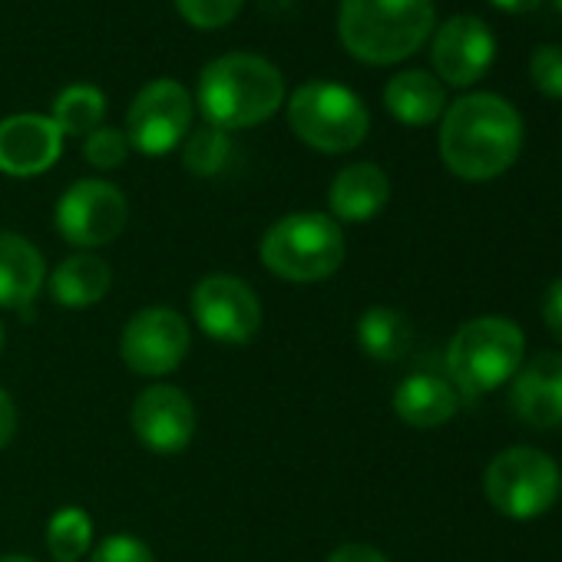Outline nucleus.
<instances>
[{
  "mask_svg": "<svg viewBox=\"0 0 562 562\" xmlns=\"http://www.w3.org/2000/svg\"><path fill=\"white\" fill-rule=\"evenodd\" d=\"M493 57H496L493 31L480 18H473V14L450 18L437 31L434 50H430L434 70L450 87H470V83H476L490 70Z\"/></svg>",
  "mask_w": 562,
  "mask_h": 562,
  "instance_id": "obj_13",
  "label": "nucleus"
},
{
  "mask_svg": "<svg viewBox=\"0 0 562 562\" xmlns=\"http://www.w3.org/2000/svg\"><path fill=\"white\" fill-rule=\"evenodd\" d=\"M90 542H93V519L83 509L67 506V509L50 516L47 549L57 562H80L87 555Z\"/></svg>",
  "mask_w": 562,
  "mask_h": 562,
  "instance_id": "obj_23",
  "label": "nucleus"
},
{
  "mask_svg": "<svg viewBox=\"0 0 562 562\" xmlns=\"http://www.w3.org/2000/svg\"><path fill=\"white\" fill-rule=\"evenodd\" d=\"M261 261L285 281H325L345 261L341 225L322 212H292L278 218L261 238Z\"/></svg>",
  "mask_w": 562,
  "mask_h": 562,
  "instance_id": "obj_5",
  "label": "nucleus"
},
{
  "mask_svg": "<svg viewBox=\"0 0 562 562\" xmlns=\"http://www.w3.org/2000/svg\"><path fill=\"white\" fill-rule=\"evenodd\" d=\"M460 407V394L450 381L437 374H411L394 391V411L404 424L417 430L443 427Z\"/></svg>",
  "mask_w": 562,
  "mask_h": 562,
  "instance_id": "obj_17",
  "label": "nucleus"
},
{
  "mask_svg": "<svg viewBox=\"0 0 562 562\" xmlns=\"http://www.w3.org/2000/svg\"><path fill=\"white\" fill-rule=\"evenodd\" d=\"M228 156H232L228 133L225 130H215V126H205V130H199V133L189 136L186 169L195 172V176H218L228 166Z\"/></svg>",
  "mask_w": 562,
  "mask_h": 562,
  "instance_id": "obj_24",
  "label": "nucleus"
},
{
  "mask_svg": "<svg viewBox=\"0 0 562 562\" xmlns=\"http://www.w3.org/2000/svg\"><path fill=\"white\" fill-rule=\"evenodd\" d=\"M0 562H34V559H31V555H4Z\"/></svg>",
  "mask_w": 562,
  "mask_h": 562,
  "instance_id": "obj_33",
  "label": "nucleus"
},
{
  "mask_svg": "<svg viewBox=\"0 0 562 562\" xmlns=\"http://www.w3.org/2000/svg\"><path fill=\"white\" fill-rule=\"evenodd\" d=\"M285 100L281 74L251 54H228L212 60L199 80V103L215 130H245L265 123Z\"/></svg>",
  "mask_w": 562,
  "mask_h": 562,
  "instance_id": "obj_2",
  "label": "nucleus"
},
{
  "mask_svg": "<svg viewBox=\"0 0 562 562\" xmlns=\"http://www.w3.org/2000/svg\"><path fill=\"white\" fill-rule=\"evenodd\" d=\"M176 4L195 27H225L238 14L241 0H176Z\"/></svg>",
  "mask_w": 562,
  "mask_h": 562,
  "instance_id": "obj_27",
  "label": "nucleus"
},
{
  "mask_svg": "<svg viewBox=\"0 0 562 562\" xmlns=\"http://www.w3.org/2000/svg\"><path fill=\"white\" fill-rule=\"evenodd\" d=\"M542 322L549 335L562 345V278H555L542 295Z\"/></svg>",
  "mask_w": 562,
  "mask_h": 562,
  "instance_id": "obj_29",
  "label": "nucleus"
},
{
  "mask_svg": "<svg viewBox=\"0 0 562 562\" xmlns=\"http://www.w3.org/2000/svg\"><path fill=\"white\" fill-rule=\"evenodd\" d=\"M384 103H387L391 116L401 120L404 126H427L443 113L447 93L437 77H430L424 70H404L387 83Z\"/></svg>",
  "mask_w": 562,
  "mask_h": 562,
  "instance_id": "obj_20",
  "label": "nucleus"
},
{
  "mask_svg": "<svg viewBox=\"0 0 562 562\" xmlns=\"http://www.w3.org/2000/svg\"><path fill=\"white\" fill-rule=\"evenodd\" d=\"M331 212L341 222H371L391 199V182L381 166L355 162L331 182Z\"/></svg>",
  "mask_w": 562,
  "mask_h": 562,
  "instance_id": "obj_18",
  "label": "nucleus"
},
{
  "mask_svg": "<svg viewBox=\"0 0 562 562\" xmlns=\"http://www.w3.org/2000/svg\"><path fill=\"white\" fill-rule=\"evenodd\" d=\"M103 113H106V100L97 87H87V83H77V87H67L57 103H54V123L64 136H90L100 130L103 123Z\"/></svg>",
  "mask_w": 562,
  "mask_h": 562,
  "instance_id": "obj_22",
  "label": "nucleus"
},
{
  "mask_svg": "<svg viewBox=\"0 0 562 562\" xmlns=\"http://www.w3.org/2000/svg\"><path fill=\"white\" fill-rule=\"evenodd\" d=\"M90 562H156V559H153V552H149V546L143 539L116 532V536H106L97 546Z\"/></svg>",
  "mask_w": 562,
  "mask_h": 562,
  "instance_id": "obj_28",
  "label": "nucleus"
},
{
  "mask_svg": "<svg viewBox=\"0 0 562 562\" xmlns=\"http://www.w3.org/2000/svg\"><path fill=\"white\" fill-rule=\"evenodd\" d=\"M529 77L542 97L562 100V50L559 47H539L529 60Z\"/></svg>",
  "mask_w": 562,
  "mask_h": 562,
  "instance_id": "obj_26",
  "label": "nucleus"
},
{
  "mask_svg": "<svg viewBox=\"0 0 562 562\" xmlns=\"http://www.w3.org/2000/svg\"><path fill=\"white\" fill-rule=\"evenodd\" d=\"M192 348L189 325L172 308H146L130 318L120 351L133 374L139 378H162L172 374Z\"/></svg>",
  "mask_w": 562,
  "mask_h": 562,
  "instance_id": "obj_10",
  "label": "nucleus"
},
{
  "mask_svg": "<svg viewBox=\"0 0 562 562\" xmlns=\"http://www.w3.org/2000/svg\"><path fill=\"white\" fill-rule=\"evenodd\" d=\"M555 8H559V11H562V0H555Z\"/></svg>",
  "mask_w": 562,
  "mask_h": 562,
  "instance_id": "obj_35",
  "label": "nucleus"
},
{
  "mask_svg": "<svg viewBox=\"0 0 562 562\" xmlns=\"http://www.w3.org/2000/svg\"><path fill=\"white\" fill-rule=\"evenodd\" d=\"M0 348H4V325H0Z\"/></svg>",
  "mask_w": 562,
  "mask_h": 562,
  "instance_id": "obj_34",
  "label": "nucleus"
},
{
  "mask_svg": "<svg viewBox=\"0 0 562 562\" xmlns=\"http://www.w3.org/2000/svg\"><path fill=\"white\" fill-rule=\"evenodd\" d=\"M509 404L516 417L536 430L562 424V355H539L513 378Z\"/></svg>",
  "mask_w": 562,
  "mask_h": 562,
  "instance_id": "obj_15",
  "label": "nucleus"
},
{
  "mask_svg": "<svg viewBox=\"0 0 562 562\" xmlns=\"http://www.w3.org/2000/svg\"><path fill=\"white\" fill-rule=\"evenodd\" d=\"M289 123L312 149L348 153L368 136L364 103L341 83L315 80L295 90L289 103Z\"/></svg>",
  "mask_w": 562,
  "mask_h": 562,
  "instance_id": "obj_6",
  "label": "nucleus"
},
{
  "mask_svg": "<svg viewBox=\"0 0 562 562\" xmlns=\"http://www.w3.org/2000/svg\"><path fill=\"white\" fill-rule=\"evenodd\" d=\"M341 41L368 64L411 57L434 31V0H341Z\"/></svg>",
  "mask_w": 562,
  "mask_h": 562,
  "instance_id": "obj_3",
  "label": "nucleus"
},
{
  "mask_svg": "<svg viewBox=\"0 0 562 562\" xmlns=\"http://www.w3.org/2000/svg\"><path fill=\"white\" fill-rule=\"evenodd\" d=\"M47 278L44 255L21 235L0 232V308H24Z\"/></svg>",
  "mask_w": 562,
  "mask_h": 562,
  "instance_id": "obj_16",
  "label": "nucleus"
},
{
  "mask_svg": "<svg viewBox=\"0 0 562 562\" xmlns=\"http://www.w3.org/2000/svg\"><path fill=\"white\" fill-rule=\"evenodd\" d=\"M133 434L153 453H182L195 434V407L186 391L172 384L146 387L133 404Z\"/></svg>",
  "mask_w": 562,
  "mask_h": 562,
  "instance_id": "obj_12",
  "label": "nucleus"
},
{
  "mask_svg": "<svg viewBox=\"0 0 562 562\" xmlns=\"http://www.w3.org/2000/svg\"><path fill=\"white\" fill-rule=\"evenodd\" d=\"M83 153H87L90 166H97V169H116V166H123V159H126V153H130V139H126V133H120V130L100 126L97 133H90Z\"/></svg>",
  "mask_w": 562,
  "mask_h": 562,
  "instance_id": "obj_25",
  "label": "nucleus"
},
{
  "mask_svg": "<svg viewBox=\"0 0 562 562\" xmlns=\"http://www.w3.org/2000/svg\"><path fill=\"white\" fill-rule=\"evenodd\" d=\"M192 123V100L176 80H156L139 90L126 116V139L146 156L176 149Z\"/></svg>",
  "mask_w": 562,
  "mask_h": 562,
  "instance_id": "obj_11",
  "label": "nucleus"
},
{
  "mask_svg": "<svg viewBox=\"0 0 562 562\" xmlns=\"http://www.w3.org/2000/svg\"><path fill=\"white\" fill-rule=\"evenodd\" d=\"M526 338L509 318H473L467 322L450 348H447V371L463 397H483L506 381L516 378L522 364Z\"/></svg>",
  "mask_w": 562,
  "mask_h": 562,
  "instance_id": "obj_4",
  "label": "nucleus"
},
{
  "mask_svg": "<svg viewBox=\"0 0 562 562\" xmlns=\"http://www.w3.org/2000/svg\"><path fill=\"white\" fill-rule=\"evenodd\" d=\"M486 499L509 519H536L559 496V470L536 447H509L496 453L483 473Z\"/></svg>",
  "mask_w": 562,
  "mask_h": 562,
  "instance_id": "obj_7",
  "label": "nucleus"
},
{
  "mask_svg": "<svg viewBox=\"0 0 562 562\" xmlns=\"http://www.w3.org/2000/svg\"><path fill=\"white\" fill-rule=\"evenodd\" d=\"M192 315L199 328L222 345H245L261 328V305L235 274H209L192 292Z\"/></svg>",
  "mask_w": 562,
  "mask_h": 562,
  "instance_id": "obj_9",
  "label": "nucleus"
},
{
  "mask_svg": "<svg viewBox=\"0 0 562 562\" xmlns=\"http://www.w3.org/2000/svg\"><path fill=\"white\" fill-rule=\"evenodd\" d=\"M126 199L116 186L103 179L74 182L57 202V228L77 248L110 245L126 225Z\"/></svg>",
  "mask_w": 562,
  "mask_h": 562,
  "instance_id": "obj_8",
  "label": "nucleus"
},
{
  "mask_svg": "<svg viewBox=\"0 0 562 562\" xmlns=\"http://www.w3.org/2000/svg\"><path fill=\"white\" fill-rule=\"evenodd\" d=\"M328 562H387V555L374 546H364V542H348L341 549H335L328 555Z\"/></svg>",
  "mask_w": 562,
  "mask_h": 562,
  "instance_id": "obj_30",
  "label": "nucleus"
},
{
  "mask_svg": "<svg viewBox=\"0 0 562 562\" xmlns=\"http://www.w3.org/2000/svg\"><path fill=\"white\" fill-rule=\"evenodd\" d=\"M113 271L100 255H70L50 274V299L64 308H90L106 299Z\"/></svg>",
  "mask_w": 562,
  "mask_h": 562,
  "instance_id": "obj_19",
  "label": "nucleus"
},
{
  "mask_svg": "<svg viewBox=\"0 0 562 562\" xmlns=\"http://www.w3.org/2000/svg\"><path fill=\"white\" fill-rule=\"evenodd\" d=\"M490 4L506 11V14H529L542 4V0H490Z\"/></svg>",
  "mask_w": 562,
  "mask_h": 562,
  "instance_id": "obj_32",
  "label": "nucleus"
},
{
  "mask_svg": "<svg viewBox=\"0 0 562 562\" xmlns=\"http://www.w3.org/2000/svg\"><path fill=\"white\" fill-rule=\"evenodd\" d=\"M358 345L374 361H401L414 345V328L407 315L394 308H368L358 322Z\"/></svg>",
  "mask_w": 562,
  "mask_h": 562,
  "instance_id": "obj_21",
  "label": "nucleus"
},
{
  "mask_svg": "<svg viewBox=\"0 0 562 562\" xmlns=\"http://www.w3.org/2000/svg\"><path fill=\"white\" fill-rule=\"evenodd\" d=\"M64 153V133L54 120L21 113L0 123V172L8 176H41Z\"/></svg>",
  "mask_w": 562,
  "mask_h": 562,
  "instance_id": "obj_14",
  "label": "nucleus"
},
{
  "mask_svg": "<svg viewBox=\"0 0 562 562\" xmlns=\"http://www.w3.org/2000/svg\"><path fill=\"white\" fill-rule=\"evenodd\" d=\"M559 490H562V476H559Z\"/></svg>",
  "mask_w": 562,
  "mask_h": 562,
  "instance_id": "obj_36",
  "label": "nucleus"
},
{
  "mask_svg": "<svg viewBox=\"0 0 562 562\" xmlns=\"http://www.w3.org/2000/svg\"><path fill=\"white\" fill-rule=\"evenodd\" d=\"M14 430H18V407H14L11 394L0 387V450L14 440Z\"/></svg>",
  "mask_w": 562,
  "mask_h": 562,
  "instance_id": "obj_31",
  "label": "nucleus"
},
{
  "mask_svg": "<svg viewBox=\"0 0 562 562\" xmlns=\"http://www.w3.org/2000/svg\"><path fill=\"white\" fill-rule=\"evenodd\" d=\"M522 149L519 113L493 93L457 100L440 126V156L447 169L467 182L503 176Z\"/></svg>",
  "mask_w": 562,
  "mask_h": 562,
  "instance_id": "obj_1",
  "label": "nucleus"
}]
</instances>
